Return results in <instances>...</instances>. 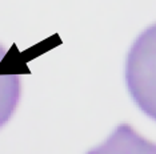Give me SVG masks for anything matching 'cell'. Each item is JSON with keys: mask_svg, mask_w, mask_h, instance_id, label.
<instances>
[{"mask_svg": "<svg viewBox=\"0 0 156 154\" xmlns=\"http://www.w3.org/2000/svg\"><path fill=\"white\" fill-rule=\"evenodd\" d=\"M87 154H156L155 143L139 136L129 125L122 124L100 146Z\"/></svg>", "mask_w": 156, "mask_h": 154, "instance_id": "7a4b0ae2", "label": "cell"}, {"mask_svg": "<svg viewBox=\"0 0 156 154\" xmlns=\"http://www.w3.org/2000/svg\"><path fill=\"white\" fill-rule=\"evenodd\" d=\"M7 51L0 45V62L4 60ZM20 97V80L17 75H0V128L8 122L13 114Z\"/></svg>", "mask_w": 156, "mask_h": 154, "instance_id": "3957f363", "label": "cell"}, {"mask_svg": "<svg viewBox=\"0 0 156 154\" xmlns=\"http://www.w3.org/2000/svg\"><path fill=\"white\" fill-rule=\"evenodd\" d=\"M127 85L136 104L155 117V27L136 40L127 60Z\"/></svg>", "mask_w": 156, "mask_h": 154, "instance_id": "6da1fadb", "label": "cell"}]
</instances>
